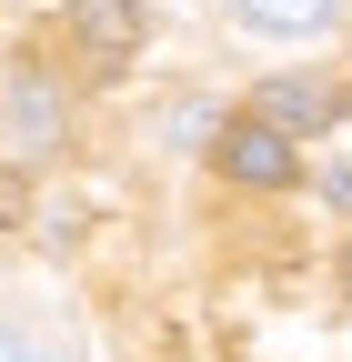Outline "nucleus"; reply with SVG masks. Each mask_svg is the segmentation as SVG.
Masks as SVG:
<instances>
[{"mask_svg":"<svg viewBox=\"0 0 352 362\" xmlns=\"http://www.w3.org/2000/svg\"><path fill=\"white\" fill-rule=\"evenodd\" d=\"M252 121H262V131H282V141H292V131H332V121H342V81L282 71V81H262V90H252Z\"/></svg>","mask_w":352,"mask_h":362,"instance_id":"f257e3e1","label":"nucleus"},{"mask_svg":"<svg viewBox=\"0 0 352 362\" xmlns=\"http://www.w3.org/2000/svg\"><path fill=\"white\" fill-rule=\"evenodd\" d=\"M222 171H232V181H252V192H282V181H292L302 161H292V141H282V131H262V121H232V131H222Z\"/></svg>","mask_w":352,"mask_h":362,"instance_id":"f03ea898","label":"nucleus"},{"mask_svg":"<svg viewBox=\"0 0 352 362\" xmlns=\"http://www.w3.org/2000/svg\"><path fill=\"white\" fill-rule=\"evenodd\" d=\"M71 30H81V51H91V61H131V51L151 40L141 0H81V11H71Z\"/></svg>","mask_w":352,"mask_h":362,"instance_id":"7ed1b4c3","label":"nucleus"},{"mask_svg":"<svg viewBox=\"0 0 352 362\" xmlns=\"http://www.w3.org/2000/svg\"><path fill=\"white\" fill-rule=\"evenodd\" d=\"M232 21H252V30H282V40H302V30H332L352 0H222Z\"/></svg>","mask_w":352,"mask_h":362,"instance_id":"20e7f679","label":"nucleus"},{"mask_svg":"<svg viewBox=\"0 0 352 362\" xmlns=\"http://www.w3.org/2000/svg\"><path fill=\"white\" fill-rule=\"evenodd\" d=\"M0 362H40V352H30V342H20L11 322H0Z\"/></svg>","mask_w":352,"mask_h":362,"instance_id":"39448f33","label":"nucleus"},{"mask_svg":"<svg viewBox=\"0 0 352 362\" xmlns=\"http://www.w3.org/2000/svg\"><path fill=\"white\" fill-rule=\"evenodd\" d=\"M11 211H20V181H0V221H11Z\"/></svg>","mask_w":352,"mask_h":362,"instance_id":"423d86ee","label":"nucleus"},{"mask_svg":"<svg viewBox=\"0 0 352 362\" xmlns=\"http://www.w3.org/2000/svg\"><path fill=\"white\" fill-rule=\"evenodd\" d=\"M342 282H352V262H342Z\"/></svg>","mask_w":352,"mask_h":362,"instance_id":"0eeeda50","label":"nucleus"}]
</instances>
